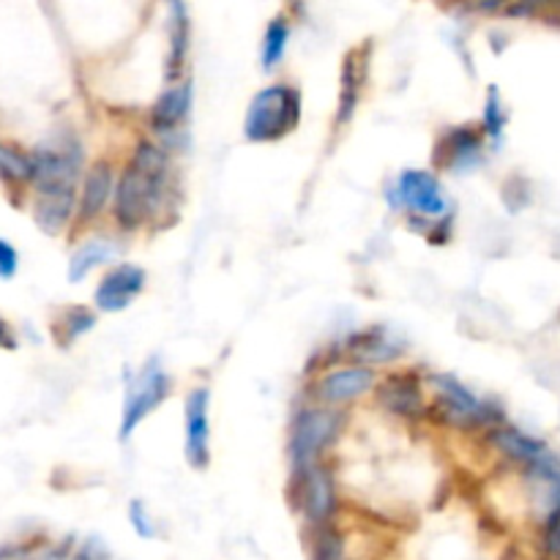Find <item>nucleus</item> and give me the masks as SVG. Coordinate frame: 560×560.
Listing matches in <instances>:
<instances>
[{"label": "nucleus", "instance_id": "nucleus-1", "mask_svg": "<svg viewBox=\"0 0 560 560\" xmlns=\"http://www.w3.org/2000/svg\"><path fill=\"white\" fill-rule=\"evenodd\" d=\"M164 178H167V153L153 142H140L115 189V217L120 228H140L156 211Z\"/></svg>", "mask_w": 560, "mask_h": 560}, {"label": "nucleus", "instance_id": "nucleus-2", "mask_svg": "<svg viewBox=\"0 0 560 560\" xmlns=\"http://www.w3.org/2000/svg\"><path fill=\"white\" fill-rule=\"evenodd\" d=\"M301 120V96L288 85H271L252 98L244 131L252 142H273L290 135Z\"/></svg>", "mask_w": 560, "mask_h": 560}, {"label": "nucleus", "instance_id": "nucleus-3", "mask_svg": "<svg viewBox=\"0 0 560 560\" xmlns=\"http://www.w3.org/2000/svg\"><path fill=\"white\" fill-rule=\"evenodd\" d=\"M430 386L435 388V410L448 424L481 427L492 421V410L476 394H470L457 377L432 375Z\"/></svg>", "mask_w": 560, "mask_h": 560}, {"label": "nucleus", "instance_id": "nucleus-4", "mask_svg": "<svg viewBox=\"0 0 560 560\" xmlns=\"http://www.w3.org/2000/svg\"><path fill=\"white\" fill-rule=\"evenodd\" d=\"M339 427H342V416L334 410H301L293 427V441H290L295 465H301V470L312 468L317 454L337 438Z\"/></svg>", "mask_w": 560, "mask_h": 560}, {"label": "nucleus", "instance_id": "nucleus-5", "mask_svg": "<svg viewBox=\"0 0 560 560\" xmlns=\"http://www.w3.org/2000/svg\"><path fill=\"white\" fill-rule=\"evenodd\" d=\"M170 386H173V383H170V377L164 375L156 364L148 366V370L131 383L124 402V419H120V441H126V438L145 421V416L153 413V410L167 399Z\"/></svg>", "mask_w": 560, "mask_h": 560}, {"label": "nucleus", "instance_id": "nucleus-6", "mask_svg": "<svg viewBox=\"0 0 560 560\" xmlns=\"http://www.w3.org/2000/svg\"><path fill=\"white\" fill-rule=\"evenodd\" d=\"M31 164L38 191H74L82 170V153L77 145L38 148Z\"/></svg>", "mask_w": 560, "mask_h": 560}, {"label": "nucleus", "instance_id": "nucleus-7", "mask_svg": "<svg viewBox=\"0 0 560 560\" xmlns=\"http://www.w3.org/2000/svg\"><path fill=\"white\" fill-rule=\"evenodd\" d=\"M208 388H195L186 397V459L195 468H206L211 459V446H208Z\"/></svg>", "mask_w": 560, "mask_h": 560}, {"label": "nucleus", "instance_id": "nucleus-8", "mask_svg": "<svg viewBox=\"0 0 560 560\" xmlns=\"http://www.w3.org/2000/svg\"><path fill=\"white\" fill-rule=\"evenodd\" d=\"M399 195H402L405 206L424 213V217H441L448 208L441 180L432 173H424V170H408V173H402V178H399Z\"/></svg>", "mask_w": 560, "mask_h": 560}, {"label": "nucleus", "instance_id": "nucleus-9", "mask_svg": "<svg viewBox=\"0 0 560 560\" xmlns=\"http://www.w3.org/2000/svg\"><path fill=\"white\" fill-rule=\"evenodd\" d=\"M142 288H145V273H142V268L124 262V266L113 268L102 279V284L96 290V306L104 312L126 310L142 293Z\"/></svg>", "mask_w": 560, "mask_h": 560}, {"label": "nucleus", "instance_id": "nucleus-10", "mask_svg": "<svg viewBox=\"0 0 560 560\" xmlns=\"http://www.w3.org/2000/svg\"><path fill=\"white\" fill-rule=\"evenodd\" d=\"M334 481L323 468L312 465V468L301 470V509L306 517L317 525H326L334 514Z\"/></svg>", "mask_w": 560, "mask_h": 560}, {"label": "nucleus", "instance_id": "nucleus-11", "mask_svg": "<svg viewBox=\"0 0 560 560\" xmlns=\"http://www.w3.org/2000/svg\"><path fill=\"white\" fill-rule=\"evenodd\" d=\"M383 408L402 419H419L424 413V394L416 377L410 375H392L381 388Z\"/></svg>", "mask_w": 560, "mask_h": 560}, {"label": "nucleus", "instance_id": "nucleus-12", "mask_svg": "<svg viewBox=\"0 0 560 560\" xmlns=\"http://www.w3.org/2000/svg\"><path fill=\"white\" fill-rule=\"evenodd\" d=\"M375 383L372 372L366 366H348V370H337L320 383V397L328 402H350L366 394Z\"/></svg>", "mask_w": 560, "mask_h": 560}, {"label": "nucleus", "instance_id": "nucleus-13", "mask_svg": "<svg viewBox=\"0 0 560 560\" xmlns=\"http://www.w3.org/2000/svg\"><path fill=\"white\" fill-rule=\"evenodd\" d=\"M399 353H402V345L386 328H370L350 339V355L366 364H383V361L397 359Z\"/></svg>", "mask_w": 560, "mask_h": 560}, {"label": "nucleus", "instance_id": "nucleus-14", "mask_svg": "<svg viewBox=\"0 0 560 560\" xmlns=\"http://www.w3.org/2000/svg\"><path fill=\"white\" fill-rule=\"evenodd\" d=\"M189 107H191V85L189 82H184V85H175V88H167V91L162 93V96L156 98V104H153L151 109V126L156 131H173L175 126L184 124L186 115H189Z\"/></svg>", "mask_w": 560, "mask_h": 560}, {"label": "nucleus", "instance_id": "nucleus-15", "mask_svg": "<svg viewBox=\"0 0 560 560\" xmlns=\"http://www.w3.org/2000/svg\"><path fill=\"white\" fill-rule=\"evenodd\" d=\"M361 49H353L348 52V58L342 60V91H339V113H337V124H348L353 118L355 107H359L361 98V88H364V77H366V66L361 60Z\"/></svg>", "mask_w": 560, "mask_h": 560}, {"label": "nucleus", "instance_id": "nucleus-16", "mask_svg": "<svg viewBox=\"0 0 560 560\" xmlns=\"http://www.w3.org/2000/svg\"><path fill=\"white\" fill-rule=\"evenodd\" d=\"M113 191V173H109L107 162H96L85 175V186H82L80 197V217L82 219H96L104 211Z\"/></svg>", "mask_w": 560, "mask_h": 560}, {"label": "nucleus", "instance_id": "nucleus-17", "mask_svg": "<svg viewBox=\"0 0 560 560\" xmlns=\"http://www.w3.org/2000/svg\"><path fill=\"white\" fill-rule=\"evenodd\" d=\"M74 208V191H38L36 224L44 233L55 235L66 228Z\"/></svg>", "mask_w": 560, "mask_h": 560}, {"label": "nucleus", "instance_id": "nucleus-18", "mask_svg": "<svg viewBox=\"0 0 560 560\" xmlns=\"http://www.w3.org/2000/svg\"><path fill=\"white\" fill-rule=\"evenodd\" d=\"M189 14H186L184 3L170 5V60H167V74L178 77L189 55Z\"/></svg>", "mask_w": 560, "mask_h": 560}, {"label": "nucleus", "instance_id": "nucleus-19", "mask_svg": "<svg viewBox=\"0 0 560 560\" xmlns=\"http://www.w3.org/2000/svg\"><path fill=\"white\" fill-rule=\"evenodd\" d=\"M492 438H495V446L501 448L503 454H509L512 459H517V463L536 465L547 457L545 446H541L539 441H534V438L523 435L520 430H501Z\"/></svg>", "mask_w": 560, "mask_h": 560}, {"label": "nucleus", "instance_id": "nucleus-20", "mask_svg": "<svg viewBox=\"0 0 560 560\" xmlns=\"http://www.w3.org/2000/svg\"><path fill=\"white\" fill-rule=\"evenodd\" d=\"M113 252H115L113 244H107V241H88V244H82V249H77L74 257H71V262H69L71 282H80V279H85L93 268H98L102 262H107L109 257H113Z\"/></svg>", "mask_w": 560, "mask_h": 560}, {"label": "nucleus", "instance_id": "nucleus-21", "mask_svg": "<svg viewBox=\"0 0 560 560\" xmlns=\"http://www.w3.org/2000/svg\"><path fill=\"white\" fill-rule=\"evenodd\" d=\"M288 38H290V25L284 16H277L271 20L266 31V42H262V69L273 71L284 58V49H288Z\"/></svg>", "mask_w": 560, "mask_h": 560}, {"label": "nucleus", "instance_id": "nucleus-22", "mask_svg": "<svg viewBox=\"0 0 560 560\" xmlns=\"http://www.w3.org/2000/svg\"><path fill=\"white\" fill-rule=\"evenodd\" d=\"M0 175L9 180H33L31 159L0 142Z\"/></svg>", "mask_w": 560, "mask_h": 560}, {"label": "nucleus", "instance_id": "nucleus-23", "mask_svg": "<svg viewBox=\"0 0 560 560\" xmlns=\"http://www.w3.org/2000/svg\"><path fill=\"white\" fill-rule=\"evenodd\" d=\"M312 560H345L342 536L331 528V525H320L312 545Z\"/></svg>", "mask_w": 560, "mask_h": 560}, {"label": "nucleus", "instance_id": "nucleus-24", "mask_svg": "<svg viewBox=\"0 0 560 560\" xmlns=\"http://www.w3.org/2000/svg\"><path fill=\"white\" fill-rule=\"evenodd\" d=\"M448 140H452V162L454 164H463L465 159H474L481 148L479 135H474L470 129H454Z\"/></svg>", "mask_w": 560, "mask_h": 560}, {"label": "nucleus", "instance_id": "nucleus-25", "mask_svg": "<svg viewBox=\"0 0 560 560\" xmlns=\"http://www.w3.org/2000/svg\"><path fill=\"white\" fill-rule=\"evenodd\" d=\"M93 323H96V317H93L88 310H82V306H77V310L66 312L63 328H66V334H69V337H66V345L74 342V339L80 337V334H85L88 328L93 326Z\"/></svg>", "mask_w": 560, "mask_h": 560}, {"label": "nucleus", "instance_id": "nucleus-26", "mask_svg": "<svg viewBox=\"0 0 560 560\" xmlns=\"http://www.w3.org/2000/svg\"><path fill=\"white\" fill-rule=\"evenodd\" d=\"M69 560H109V550L102 539L91 536V539H85L74 552H71Z\"/></svg>", "mask_w": 560, "mask_h": 560}, {"label": "nucleus", "instance_id": "nucleus-27", "mask_svg": "<svg viewBox=\"0 0 560 560\" xmlns=\"http://www.w3.org/2000/svg\"><path fill=\"white\" fill-rule=\"evenodd\" d=\"M129 517H131V525H135V530L142 536V539H153V536H156V528H153L151 517H148L145 509H142L140 501L131 503Z\"/></svg>", "mask_w": 560, "mask_h": 560}, {"label": "nucleus", "instance_id": "nucleus-28", "mask_svg": "<svg viewBox=\"0 0 560 560\" xmlns=\"http://www.w3.org/2000/svg\"><path fill=\"white\" fill-rule=\"evenodd\" d=\"M16 268H20V255H16V249L9 241L0 238V279H11Z\"/></svg>", "mask_w": 560, "mask_h": 560}, {"label": "nucleus", "instance_id": "nucleus-29", "mask_svg": "<svg viewBox=\"0 0 560 560\" xmlns=\"http://www.w3.org/2000/svg\"><path fill=\"white\" fill-rule=\"evenodd\" d=\"M487 129H490V135H501V129H503V113H501V104H498L495 93H492L490 104H487Z\"/></svg>", "mask_w": 560, "mask_h": 560}, {"label": "nucleus", "instance_id": "nucleus-30", "mask_svg": "<svg viewBox=\"0 0 560 560\" xmlns=\"http://www.w3.org/2000/svg\"><path fill=\"white\" fill-rule=\"evenodd\" d=\"M33 552L27 550V547H5V550H0V560H27Z\"/></svg>", "mask_w": 560, "mask_h": 560}, {"label": "nucleus", "instance_id": "nucleus-31", "mask_svg": "<svg viewBox=\"0 0 560 560\" xmlns=\"http://www.w3.org/2000/svg\"><path fill=\"white\" fill-rule=\"evenodd\" d=\"M5 337H9V328H5V323L0 320V345H5Z\"/></svg>", "mask_w": 560, "mask_h": 560}]
</instances>
